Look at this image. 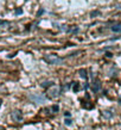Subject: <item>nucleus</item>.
I'll use <instances>...</instances> for the list:
<instances>
[{
	"mask_svg": "<svg viewBox=\"0 0 121 130\" xmlns=\"http://www.w3.org/2000/svg\"><path fill=\"white\" fill-rule=\"evenodd\" d=\"M45 61L49 64H61L63 62V60L57 55H46L45 56Z\"/></svg>",
	"mask_w": 121,
	"mask_h": 130,
	"instance_id": "nucleus-1",
	"label": "nucleus"
},
{
	"mask_svg": "<svg viewBox=\"0 0 121 130\" xmlns=\"http://www.w3.org/2000/svg\"><path fill=\"white\" fill-rule=\"evenodd\" d=\"M30 99L35 103L43 104V103H45V100H46V97L43 94H30Z\"/></svg>",
	"mask_w": 121,
	"mask_h": 130,
	"instance_id": "nucleus-2",
	"label": "nucleus"
},
{
	"mask_svg": "<svg viewBox=\"0 0 121 130\" xmlns=\"http://www.w3.org/2000/svg\"><path fill=\"white\" fill-rule=\"evenodd\" d=\"M58 95H59V87L52 86L51 88L47 90V97H49V98L55 99V98H57Z\"/></svg>",
	"mask_w": 121,
	"mask_h": 130,
	"instance_id": "nucleus-3",
	"label": "nucleus"
},
{
	"mask_svg": "<svg viewBox=\"0 0 121 130\" xmlns=\"http://www.w3.org/2000/svg\"><path fill=\"white\" fill-rule=\"evenodd\" d=\"M11 117L12 119L14 121V122H23V115H21V112H20L19 110H13L11 113Z\"/></svg>",
	"mask_w": 121,
	"mask_h": 130,
	"instance_id": "nucleus-4",
	"label": "nucleus"
},
{
	"mask_svg": "<svg viewBox=\"0 0 121 130\" xmlns=\"http://www.w3.org/2000/svg\"><path fill=\"white\" fill-rule=\"evenodd\" d=\"M91 88H93L94 92H99V91L101 90V81L98 79H95V81L91 84Z\"/></svg>",
	"mask_w": 121,
	"mask_h": 130,
	"instance_id": "nucleus-5",
	"label": "nucleus"
},
{
	"mask_svg": "<svg viewBox=\"0 0 121 130\" xmlns=\"http://www.w3.org/2000/svg\"><path fill=\"white\" fill-rule=\"evenodd\" d=\"M112 31L113 32H121V24H115L112 26Z\"/></svg>",
	"mask_w": 121,
	"mask_h": 130,
	"instance_id": "nucleus-6",
	"label": "nucleus"
},
{
	"mask_svg": "<svg viewBox=\"0 0 121 130\" xmlns=\"http://www.w3.org/2000/svg\"><path fill=\"white\" fill-rule=\"evenodd\" d=\"M78 73H80V75H81V78H83V79L87 80V76H88V75H87V72L84 71V69H81Z\"/></svg>",
	"mask_w": 121,
	"mask_h": 130,
	"instance_id": "nucleus-7",
	"label": "nucleus"
},
{
	"mask_svg": "<svg viewBox=\"0 0 121 130\" xmlns=\"http://www.w3.org/2000/svg\"><path fill=\"white\" fill-rule=\"evenodd\" d=\"M54 84L52 83H43L42 84V86H44V87H47V86H52Z\"/></svg>",
	"mask_w": 121,
	"mask_h": 130,
	"instance_id": "nucleus-8",
	"label": "nucleus"
},
{
	"mask_svg": "<svg viewBox=\"0 0 121 130\" xmlns=\"http://www.w3.org/2000/svg\"><path fill=\"white\" fill-rule=\"evenodd\" d=\"M58 110H59L58 105H54V106H52V111H54V112H56V111L58 112Z\"/></svg>",
	"mask_w": 121,
	"mask_h": 130,
	"instance_id": "nucleus-9",
	"label": "nucleus"
},
{
	"mask_svg": "<svg viewBox=\"0 0 121 130\" xmlns=\"http://www.w3.org/2000/svg\"><path fill=\"white\" fill-rule=\"evenodd\" d=\"M96 16H99V12L96 11V12H93L91 13V17H96Z\"/></svg>",
	"mask_w": 121,
	"mask_h": 130,
	"instance_id": "nucleus-10",
	"label": "nucleus"
},
{
	"mask_svg": "<svg viewBox=\"0 0 121 130\" xmlns=\"http://www.w3.org/2000/svg\"><path fill=\"white\" fill-rule=\"evenodd\" d=\"M75 31H78V28H72V29L70 30V32H72V34H74Z\"/></svg>",
	"mask_w": 121,
	"mask_h": 130,
	"instance_id": "nucleus-11",
	"label": "nucleus"
},
{
	"mask_svg": "<svg viewBox=\"0 0 121 130\" xmlns=\"http://www.w3.org/2000/svg\"><path fill=\"white\" fill-rule=\"evenodd\" d=\"M74 91H75V92H77V91H78V84H76V85L74 86Z\"/></svg>",
	"mask_w": 121,
	"mask_h": 130,
	"instance_id": "nucleus-12",
	"label": "nucleus"
},
{
	"mask_svg": "<svg viewBox=\"0 0 121 130\" xmlns=\"http://www.w3.org/2000/svg\"><path fill=\"white\" fill-rule=\"evenodd\" d=\"M0 130H5V129H4V128H1V126H0Z\"/></svg>",
	"mask_w": 121,
	"mask_h": 130,
	"instance_id": "nucleus-13",
	"label": "nucleus"
},
{
	"mask_svg": "<svg viewBox=\"0 0 121 130\" xmlns=\"http://www.w3.org/2000/svg\"><path fill=\"white\" fill-rule=\"evenodd\" d=\"M1 103H3V102H1V99H0V105H1Z\"/></svg>",
	"mask_w": 121,
	"mask_h": 130,
	"instance_id": "nucleus-14",
	"label": "nucleus"
}]
</instances>
